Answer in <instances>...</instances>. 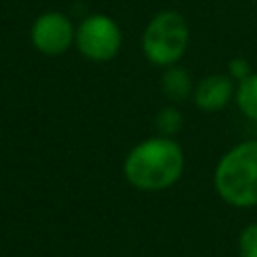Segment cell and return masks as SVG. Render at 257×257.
<instances>
[{
	"label": "cell",
	"mask_w": 257,
	"mask_h": 257,
	"mask_svg": "<svg viewBox=\"0 0 257 257\" xmlns=\"http://www.w3.org/2000/svg\"><path fill=\"white\" fill-rule=\"evenodd\" d=\"M185 171V151L173 137H149L124 157L122 173L139 191L157 193L173 187Z\"/></svg>",
	"instance_id": "1"
},
{
	"label": "cell",
	"mask_w": 257,
	"mask_h": 257,
	"mask_svg": "<svg viewBox=\"0 0 257 257\" xmlns=\"http://www.w3.org/2000/svg\"><path fill=\"white\" fill-rule=\"evenodd\" d=\"M213 185L227 205L237 209L257 207V139L237 143L219 159Z\"/></svg>",
	"instance_id": "2"
},
{
	"label": "cell",
	"mask_w": 257,
	"mask_h": 257,
	"mask_svg": "<svg viewBox=\"0 0 257 257\" xmlns=\"http://www.w3.org/2000/svg\"><path fill=\"white\" fill-rule=\"evenodd\" d=\"M141 48L145 58L159 68L177 64L189 48V24L185 16L177 10L157 12L143 30Z\"/></svg>",
	"instance_id": "3"
},
{
	"label": "cell",
	"mask_w": 257,
	"mask_h": 257,
	"mask_svg": "<svg viewBox=\"0 0 257 257\" xmlns=\"http://www.w3.org/2000/svg\"><path fill=\"white\" fill-rule=\"evenodd\" d=\"M74 46L86 60L108 62L122 46V30L108 14H88L76 24Z\"/></svg>",
	"instance_id": "4"
},
{
	"label": "cell",
	"mask_w": 257,
	"mask_h": 257,
	"mask_svg": "<svg viewBox=\"0 0 257 257\" xmlns=\"http://www.w3.org/2000/svg\"><path fill=\"white\" fill-rule=\"evenodd\" d=\"M76 26L58 10L42 12L30 26V42L44 56H60L74 44Z\"/></svg>",
	"instance_id": "5"
},
{
	"label": "cell",
	"mask_w": 257,
	"mask_h": 257,
	"mask_svg": "<svg viewBox=\"0 0 257 257\" xmlns=\"http://www.w3.org/2000/svg\"><path fill=\"white\" fill-rule=\"evenodd\" d=\"M237 82L227 72H215L201 78L193 88V102L207 112L223 110L235 98Z\"/></svg>",
	"instance_id": "6"
},
{
	"label": "cell",
	"mask_w": 257,
	"mask_h": 257,
	"mask_svg": "<svg viewBox=\"0 0 257 257\" xmlns=\"http://www.w3.org/2000/svg\"><path fill=\"white\" fill-rule=\"evenodd\" d=\"M193 80H191V74L187 68L179 66V64H173V66H167L161 74V90L163 94L173 100V102H181L189 96H193Z\"/></svg>",
	"instance_id": "7"
},
{
	"label": "cell",
	"mask_w": 257,
	"mask_h": 257,
	"mask_svg": "<svg viewBox=\"0 0 257 257\" xmlns=\"http://www.w3.org/2000/svg\"><path fill=\"white\" fill-rule=\"evenodd\" d=\"M233 100L243 116L257 122V72H251L245 80L237 82Z\"/></svg>",
	"instance_id": "8"
},
{
	"label": "cell",
	"mask_w": 257,
	"mask_h": 257,
	"mask_svg": "<svg viewBox=\"0 0 257 257\" xmlns=\"http://www.w3.org/2000/svg\"><path fill=\"white\" fill-rule=\"evenodd\" d=\"M183 124H185L183 114H181V110H179L177 106H173V104L163 106V108L157 112V116H155L157 133L163 135V137H173V139H175V137L183 131Z\"/></svg>",
	"instance_id": "9"
},
{
	"label": "cell",
	"mask_w": 257,
	"mask_h": 257,
	"mask_svg": "<svg viewBox=\"0 0 257 257\" xmlns=\"http://www.w3.org/2000/svg\"><path fill=\"white\" fill-rule=\"evenodd\" d=\"M237 249L239 257H257V223H249L241 229Z\"/></svg>",
	"instance_id": "10"
},
{
	"label": "cell",
	"mask_w": 257,
	"mask_h": 257,
	"mask_svg": "<svg viewBox=\"0 0 257 257\" xmlns=\"http://www.w3.org/2000/svg\"><path fill=\"white\" fill-rule=\"evenodd\" d=\"M251 62L245 58V56H235L227 62V74L235 80V82H241L245 80L249 74H251Z\"/></svg>",
	"instance_id": "11"
}]
</instances>
